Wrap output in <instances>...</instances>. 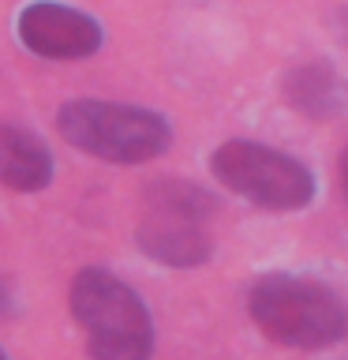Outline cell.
Returning <instances> with one entry per match:
<instances>
[{"instance_id": "4", "label": "cell", "mask_w": 348, "mask_h": 360, "mask_svg": "<svg viewBox=\"0 0 348 360\" xmlns=\"http://www.w3.org/2000/svg\"><path fill=\"white\" fill-rule=\"evenodd\" d=\"M213 176L262 210H300L314 199V176L296 158L262 143L232 139L213 150Z\"/></svg>"}, {"instance_id": "12", "label": "cell", "mask_w": 348, "mask_h": 360, "mask_svg": "<svg viewBox=\"0 0 348 360\" xmlns=\"http://www.w3.org/2000/svg\"><path fill=\"white\" fill-rule=\"evenodd\" d=\"M341 188H344V199H348V146L341 154Z\"/></svg>"}, {"instance_id": "7", "label": "cell", "mask_w": 348, "mask_h": 360, "mask_svg": "<svg viewBox=\"0 0 348 360\" xmlns=\"http://www.w3.org/2000/svg\"><path fill=\"white\" fill-rule=\"evenodd\" d=\"M53 180V154L38 135L0 124V184L11 191H41Z\"/></svg>"}, {"instance_id": "10", "label": "cell", "mask_w": 348, "mask_h": 360, "mask_svg": "<svg viewBox=\"0 0 348 360\" xmlns=\"http://www.w3.org/2000/svg\"><path fill=\"white\" fill-rule=\"evenodd\" d=\"M333 30H337V38H341L348 45V8L337 11V19H333Z\"/></svg>"}, {"instance_id": "8", "label": "cell", "mask_w": 348, "mask_h": 360, "mask_svg": "<svg viewBox=\"0 0 348 360\" xmlns=\"http://www.w3.org/2000/svg\"><path fill=\"white\" fill-rule=\"evenodd\" d=\"M285 101L311 120H330L344 109L348 90L326 60H307L285 75Z\"/></svg>"}, {"instance_id": "9", "label": "cell", "mask_w": 348, "mask_h": 360, "mask_svg": "<svg viewBox=\"0 0 348 360\" xmlns=\"http://www.w3.org/2000/svg\"><path fill=\"white\" fill-rule=\"evenodd\" d=\"M146 210H161V214H180V218L206 221L210 214L218 210V199H213L206 188L191 184V180L165 176V180H154V184L146 188Z\"/></svg>"}, {"instance_id": "11", "label": "cell", "mask_w": 348, "mask_h": 360, "mask_svg": "<svg viewBox=\"0 0 348 360\" xmlns=\"http://www.w3.org/2000/svg\"><path fill=\"white\" fill-rule=\"evenodd\" d=\"M11 311V292H8V285H4V278H0V319Z\"/></svg>"}, {"instance_id": "3", "label": "cell", "mask_w": 348, "mask_h": 360, "mask_svg": "<svg viewBox=\"0 0 348 360\" xmlns=\"http://www.w3.org/2000/svg\"><path fill=\"white\" fill-rule=\"evenodd\" d=\"M56 128L72 146L116 165H139L161 158L173 146V128L161 112L120 105V101L79 98L56 112Z\"/></svg>"}, {"instance_id": "6", "label": "cell", "mask_w": 348, "mask_h": 360, "mask_svg": "<svg viewBox=\"0 0 348 360\" xmlns=\"http://www.w3.org/2000/svg\"><path fill=\"white\" fill-rule=\"evenodd\" d=\"M135 244L150 259L176 270L202 266L213 255V240L199 218H180V214H161V210L146 214V221L135 229Z\"/></svg>"}, {"instance_id": "1", "label": "cell", "mask_w": 348, "mask_h": 360, "mask_svg": "<svg viewBox=\"0 0 348 360\" xmlns=\"http://www.w3.org/2000/svg\"><path fill=\"white\" fill-rule=\"evenodd\" d=\"M247 311L269 342L288 349H330L348 334L344 300L311 278H258L247 292Z\"/></svg>"}, {"instance_id": "5", "label": "cell", "mask_w": 348, "mask_h": 360, "mask_svg": "<svg viewBox=\"0 0 348 360\" xmlns=\"http://www.w3.org/2000/svg\"><path fill=\"white\" fill-rule=\"evenodd\" d=\"M15 34L34 56L41 60H86L101 49V27L86 11L56 4V0H34L19 11Z\"/></svg>"}, {"instance_id": "2", "label": "cell", "mask_w": 348, "mask_h": 360, "mask_svg": "<svg viewBox=\"0 0 348 360\" xmlns=\"http://www.w3.org/2000/svg\"><path fill=\"white\" fill-rule=\"evenodd\" d=\"M72 315L86 330L94 360H150L154 319L128 281L101 266L79 270L72 281Z\"/></svg>"}, {"instance_id": "13", "label": "cell", "mask_w": 348, "mask_h": 360, "mask_svg": "<svg viewBox=\"0 0 348 360\" xmlns=\"http://www.w3.org/2000/svg\"><path fill=\"white\" fill-rule=\"evenodd\" d=\"M0 360H8V356H4V349H0Z\"/></svg>"}]
</instances>
